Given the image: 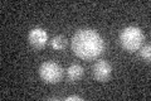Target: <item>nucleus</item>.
<instances>
[{
  "mask_svg": "<svg viewBox=\"0 0 151 101\" xmlns=\"http://www.w3.org/2000/svg\"><path fill=\"white\" fill-rule=\"evenodd\" d=\"M65 101H83V97H81L78 95H72V96L65 97Z\"/></svg>",
  "mask_w": 151,
  "mask_h": 101,
  "instance_id": "obj_9",
  "label": "nucleus"
},
{
  "mask_svg": "<svg viewBox=\"0 0 151 101\" xmlns=\"http://www.w3.org/2000/svg\"><path fill=\"white\" fill-rule=\"evenodd\" d=\"M39 76L45 84H58L63 77V68L55 62H44L39 67Z\"/></svg>",
  "mask_w": 151,
  "mask_h": 101,
  "instance_id": "obj_3",
  "label": "nucleus"
},
{
  "mask_svg": "<svg viewBox=\"0 0 151 101\" xmlns=\"http://www.w3.org/2000/svg\"><path fill=\"white\" fill-rule=\"evenodd\" d=\"M50 46L57 51H62L67 46V39L63 36H55L50 42Z\"/></svg>",
  "mask_w": 151,
  "mask_h": 101,
  "instance_id": "obj_7",
  "label": "nucleus"
},
{
  "mask_svg": "<svg viewBox=\"0 0 151 101\" xmlns=\"http://www.w3.org/2000/svg\"><path fill=\"white\" fill-rule=\"evenodd\" d=\"M145 36L137 27H127L120 33V43L125 51L134 53L139 51L144 43Z\"/></svg>",
  "mask_w": 151,
  "mask_h": 101,
  "instance_id": "obj_2",
  "label": "nucleus"
},
{
  "mask_svg": "<svg viewBox=\"0 0 151 101\" xmlns=\"http://www.w3.org/2000/svg\"><path fill=\"white\" fill-rule=\"evenodd\" d=\"M83 73H84L83 67L79 66V65H72V66H69L68 70H67V77L69 81H72V82H76V81L81 80Z\"/></svg>",
  "mask_w": 151,
  "mask_h": 101,
  "instance_id": "obj_6",
  "label": "nucleus"
},
{
  "mask_svg": "<svg viewBox=\"0 0 151 101\" xmlns=\"http://www.w3.org/2000/svg\"><path fill=\"white\" fill-rule=\"evenodd\" d=\"M105 41L100 33L93 29H79L72 38V51L83 60H94L102 54Z\"/></svg>",
  "mask_w": 151,
  "mask_h": 101,
  "instance_id": "obj_1",
  "label": "nucleus"
},
{
  "mask_svg": "<svg viewBox=\"0 0 151 101\" xmlns=\"http://www.w3.org/2000/svg\"><path fill=\"white\" fill-rule=\"evenodd\" d=\"M140 57L142 58L144 61H146L149 63L150 62V60H151V47H150V44H147V46H145V47H142V48H140Z\"/></svg>",
  "mask_w": 151,
  "mask_h": 101,
  "instance_id": "obj_8",
  "label": "nucleus"
},
{
  "mask_svg": "<svg viewBox=\"0 0 151 101\" xmlns=\"http://www.w3.org/2000/svg\"><path fill=\"white\" fill-rule=\"evenodd\" d=\"M92 73L93 77L96 78L98 82H107L111 77L112 73V67L107 61H97L92 67Z\"/></svg>",
  "mask_w": 151,
  "mask_h": 101,
  "instance_id": "obj_4",
  "label": "nucleus"
},
{
  "mask_svg": "<svg viewBox=\"0 0 151 101\" xmlns=\"http://www.w3.org/2000/svg\"><path fill=\"white\" fill-rule=\"evenodd\" d=\"M28 42L35 49H42L48 43V33L42 28H34L28 34Z\"/></svg>",
  "mask_w": 151,
  "mask_h": 101,
  "instance_id": "obj_5",
  "label": "nucleus"
}]
</instances>
